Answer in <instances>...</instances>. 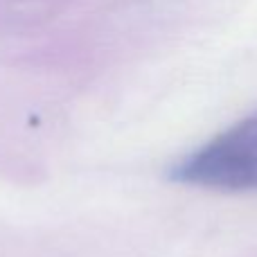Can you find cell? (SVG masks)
<instances>
[{
    "label": "cell",
    "instance_id": "6da1fadb",
    "mask_svg": "<svg viewBox=\"0 0 257 257\" xmlns=\"http://www.w3.org/2000/svg\"><path fill=\"white\" fill-rule=\"evenodd\" d=\"M172 176L174 181L212 190H257V115L196 149L174 167Z\"/></svg>",
    "mask_w": 257,
    "mask_h": 257
}]
</instances>
